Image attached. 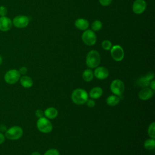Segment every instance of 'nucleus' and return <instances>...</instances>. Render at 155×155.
Segmentation results:
<instances>
[{"instance_id":"obj_15","label":"nucleus","mask_w":155,"mask_h":155,"mask_svg":"<svg viewBox=\"0 0 155 155\" xmlns=\"http://www.w3.org/2000/svg\"><path fill=\"white\" fill-rule=\"evenodd\" d=\"M74 25L80 30H86L89 27L88 21L84 18H78L75 21Z\"/></svg>"},{"instance_id":"obj_27","label":"nucleus","mask_w":155,"mask_h":155,"mask_svg":"<svg viewBox=\"0 0 155 155\" xmlns=\"http://www.w3.org/2000/svg\"><path fill=\"white\" fill-rule=\"evenodd\" d=\"M99 1L102 6H108L111 3L112 0H99Z\"/></svg>"},{"instance_id":"obj_4","label":"nucleus","mask_w":155,"mask_h":155,"mask_svg":"<svg viewBox=\"0 0 155 155\" xmlns=\"http://www.w3.org/2000/svg\"><path fill=\"white\" fill-rule=\"evenodd\" d=\"M36 126L38 130L43 133H48L51 131L53 125L51 122L45 117L38 118L36 122Z\"/></svg>"},{"instance_id":"obj_13","label":"nucleus","mask_w":155,"mask_h":155,"mask_svg":"<svg viewBox=\"0 0 155 155\" xmlns=\"http://www.w3.org/2000/svg\"><path fill=\"white\" fill-rule=\"evenodd\" d=\"M94 76L101 80L106 79L109 75L108 69L104 67H97L93 73Z\"/></svg>"},{"instance_id":"obj_16","label":"nucleus","mask_w":155,"mask_h":155,"mask_svg":"<svg viewBox=\"0 0 155 155\" xmlns=\"http://www.w3.org/2000/svg\"><path fill=\"white\" fill-rule=\"evenodd\" d=\"M19 82L21 85L24 87V88H30L31 87H32L33 84V82L32 79L28 76L26 75H23L22 76H21L19 79Z\"/></svg>"},{"instance_id":"obj_6","label":"nucleus","mask_w":155,"mask_h":155,"mask_svg":"<svg viewBox=\"0 0 155 155\" xmlns=\"http://www.w3.org/2000/svg\"><path fill=\"white\" fill-rule=\"evenodd\" d=\"M82 39L85 44L92 46L96 44L97 37L94 31L91 30H86L82 33Z\"/></svg>"},{"instance_id":"obj_35","label":"nucleus","mask_w":155,"mask_h":155,"mask_svg":"<svg viewBox=\"0 0 155 155\" xmlns=\"http://www.w3.org/2000/svg\"><path fill=\"white\" fill-rule=\"evenodd\" d=\"M2 56L0 55V65L2 64Z\"/></svg>"},{"instance_id":"obj_19","label":"nucleus","mask_w":155,"mask_h":155,"mask_svg":"<svg viewBox=\"0 0 155 155\" xmlns=\"http://www.w3.org/2000/svg\"><path fill=\"white\" fill-rule=\"evenodd\" d=\"M119 101L120 97L116 95H111L106 99L107 104L110 106H115L119 104Z\"/></svg>"},{"instance_id":"obj_33","label":"nucleus","mask_w":155,"mask_h":155,"mask_svg":"<svg viewBox=\"0 0 155 155\" xmlns=\"http://www.w3.org/2000/svg\"><path fill=\"white\" fill-rule=\"evenodd\" d=\"M7 127H5V125H0V131H1V133H5V131L7 130Z\"/></svg>"},{"instance_id":"obj_26","label":"nucleus","mask_w":155,"mask_h":155,"mask_svg":"<svg viewBox=\"0 0 155 155\" xmlns=\"http://www.w3.org/2000/svg\"><path fill=\"white\" fill-rule=\"evenodd\" d=\"M7 8L4 5H0V16H5L7 14Z\"/></svg>"},{"instance_id":"obj_8","label":"nucleus","mask_w":155,"mask_h":155,"mask_svg":"<svg viewBox=\"0 0 155 155\" xmlns=\"http://www.w3.org/2000/svg\"><path fill=\"white\" fill-rule=\"evenodd\" d=\"M29 24V18L25 15H18L12 20V24L18 28L26 27Z\"/></svg>"},{"instance_id":"obj_10","label":"nucleus","mask_w":155,"mask_h":155,"mask_svg":"<svg viewBox=\"0 0 155 155\" xmlns=\"http://www.w3.org/2000/svg\"><path fill=\"white\" fill-rule=\"evenodd\" d=\"M154 73L153 71H149L145 74V76L137 79L136 81V84L141 87H147L150 85V82L154 79Z\"/></svg>"},{"instance_id":"obj_29","label":"nucleus","mask_w":155,"mask_h":155,"mask_svg":"<svg viewBox=\"0 0 155 155\" xmlns=\"http://www.w3.org/2000/svg\"><path fill=\"white\" fill-rule=\"evenodd\" d=\"M44 111L40 109H38L36 111H35V115L38 118H40L44 116Z\"/></svg>"},{"instance_id":"obj_34","label":"nucleus","mask_w":155,"mask_h":155,"mask_svg":"<svg viewBox=\"0 0 155 155\" xmlns=\"http://www.w3.org/2000/svg\"><path fill=\"white\" fill-rule=\"evenodd\" d=\"M31 155H41V154L38 151H35V152H33Z\"/></svg>"},{"instance_id":"obj_12","label":"nucleus","mask_w":155,"mask_h":155,"mask_svg":"<svg viewBox=\"0 0 155 155\" xmlns=\"http://www.w3.org/2000/svg\"><path fill=\"white\" fill-rule=\"evenodd\" d=\"M12 20L5 16H0V31L5 32L9 31L12 27Z\"/></svg>"},{"instance_id":"obj_23","label":"nucleus","mask_w":155,"mask_h":155,"mask_svg":"<svg viewBox=\"0 0 155 155\" xmlns=\"http://www.w3.org/2000/svg\"><path fill=\"white\" fill-rule=\"evenodd\" d=\"M148 134L153 139L155 138V122H153L148 127Z\"/></svg>"},{"instance_id":"obj_21","label":"nucleus","mask_w":155,"mask_h":155,"mask_svg":"<svg viewBox=\"0 0 155 155\" xmlns=\"http://www.w3.org/2000/svg\"><path fill=\"white\" fill-rule=\"evenodd\" d=\"M143 145H144L145 148H146L147 150H151L154 149V147H155V140H154V139L151 138V139H148L146 140L144 142Z\"/></svg>"},{"instance_id":"obj_2","label":"nucleus","mask_w":155,"mask_h":155,"mask_svg":"<svg viewBox=\"0 0 155 155\" xmlns=\"http://www.w3.org/2000/svg\"><path fill=\"white\" fill-rule=\"evenodd\" d=\"M86 65L91 68H96L101 63V56L96 50L90 51L86 57Z\"/></svg>"},{"instance_id":"obj_18","label":"nucleus","mask_w":155,"mask_h":155,"mask_svg":"<svg viewBox=\"0 0 155 155\" xmlns=\"http://www.w3.org/2000/svg\"><path fill=\"white\" fill-rule=\"evenodd\" d=\"M102 89L99 87H96L91 89L89 96L91 99H98L102 95Z\"/></svg>"},{"instance_id":"obj_5","label":"nucleus","mask_w":155,"mask_h":155,"mask_svg":"<svg viewBox=\"0 0 155 155\" xmlns=\"http://www.w3.org/2000/svg\"><path fill=\"white\" fill-rule=\"evenodd\" d=\"M21 74L16 69H10L8 70L4 74V79L5 82L10 85L16 84L19 81Z\"/></svg>"},{"instance_id":"obj_20","label":"nucleus","mask_w":155,"mask_h":155,"mask_svg":"<svg viewBox=\"0 0 155 155\" xmlns=\"http://www.w3.org/2000/svg\"><path fill=\"white\" fill-rule=\"evenodd\" d=\"M93 72L90 69H86L82 73V78L86 82L91 81L93 78Z\"/></svg>"},{"instance_id":"obj_24","label":"nucleus","mask_w":155,"mask_h":155,"mask_svg":"<svg viewBox=\"0 0 155 155\" xmlns=\"http://www.w3.org/2000/svg\"><path fill=\"white\" fill-rule=\"evenodd\" d=\"M112 47V43L108 40H104L102 42V47L105 50H109Z\"/></svg>"},{"instance_id":"obj_14","label":"nucleus","mask_w":155,"mask_h":155,"mask_svg":"<svg viewBox=\"0 0 155 155\" xmlns=\"http://www.w3.org/2000/svg\"><path fill=\"white\" fill-rule=\"evenodd\" d=\"M154 94V91L148 87H144L138 93L139 98L142 101L150 99Z\"/></svg>"},{"instance_id":"obj_9","label":"nucleus","mask_w":155,"mask_h":155,"mask_svg":"<svg viewBox=\"0 0 155 155\" xmlns=\"http://www.w3.org/2000/svg\"><path fill=\"white\" fill-rule=\"evenodd\" d=\"M111 57L116 61H121L124 57V51L122 47L119 45L111 47L110 49Z\"/></svg>"},{"instance_id":"obj_32","label":"nucleus","mask_w":155,"mask_h":155,"mask_svg":"<svg viewBox=\"0 0 155 155\" xmlns=\"http://www.w3.org/2000/svg\"><path fill=\"white\" fill-rule=\"evenodd\" d=\"M150 88H151L153 91H154V90H155V81H154V80H152V81L150 82Z\"/></svg>"},{"instance_id":"obj_22","label":"nucleus","mask_w":155,"mask_h":155,"mask_svg":"<svg viewBox=\"0 0 155 155\" xmlns=\"http://www.w3.org/2000/svg\"><path fill=\"white\" fill-rule=\"evenodd\" d=\"M102 27V23L99 20H95L91 24V30L93 31H99Z\"/></svg>"},{"instance_id":"obj_25","label":"nucleus","mask_w":155,"mask_h":155,"mask_svg":"<svg viewBox=\"0 0 155 155\" xmlns=\"http://www.w3.org/2000/svg\"><path fill=\"white\" fill-rule=\"evenodd\" d=\"M44 155H59V152L56 149H49L45 151Z\"/></svg>"},{"instance_id":"obj_28","label":"nucleus","mask_w":155,"mask_h":155,"mask_svg":"<svg viewBox=\"0 0 155 155\" xmlns=\"http://www.w3.org/2000/svg\"><path fill=\"white\" fill-rule=\"evenodd\" d=\"M85 103L87 104L88 107H91V108L93 107L95 105V102H94V101L93 99H88Z\"/></svg>"},{"instance_id":"obj_11","label":"nucleus","mask_w":155,"mask_h":155,"mask_svg":"<svg viewBox=\"0 0 155 155\" xmlns=\"http://www.w3.org/2000/svg\"><path fill=\"white\" fill-rule=\"evenodd\" d=\"M147 3L144 0H135L133 4L132 10L137 15L142 14L146 10Z\"/></svg>"},{"instance_id":"obj_17","label":"nucleus","mask_w":155,"mask_h":155,"mask_svg":"<svg viewBox=\"0 0 155 155\" xmlns=\"http://www.w3.org/2000/svg\"><path fill=\"white\" fill-rule=\"evenodd\" d=\"M44 115L47 119H55L58 115V111L54 107H48L44 112Z\"/></svg>"},{"instance_id":"obj_30","label":"nucleus","mask_w":155,"mask_h":155,"mask_svg":"<svg viewBox=\"0 0 155 155\" xmlns=\"http://www.w3.org/2000/svg\"><path fill=\"white\" fill-rule=\"evenodd\" d=\"M18 71H19L21 75V74L22 75H25L27 72V68L25 67H22L19 68V70Z\"/></svg>"},{"instance_id":"obj_31","label":"nucleus","mask_w":155,"mask_h":155,"mask_svg":"<svg viewBox=\"0 0 155 155\" xmlns=\"http://www.w3.org/2000/svg\"><path fill=\"white\" fill-rule=\"evenodd\" d=\"M5 139V135L2 133L0 132V145L2 144L4 142Z\"/></svg>"},{"instance_id":"obj_3","label":"nucleus","mask_w":155,"mask_h":155,"mask_svg":"<svg viewBox=\"0 0 155 155\" xmlns=\"http://www.w3.org/2000/svg\"><path fill=\"white\" fill-rule=\"evenodd\" d=\"M23 134V130L22 128L17 125L12 126L9 128L7 129L5 132V138L9 140H18L20 139Z\"/></svg>"},{"instance_id":"obj_1","label":"nucleus","mask_w":155,"mask_h":155,"mask_svg":"<svg viewBox=\"0 0 155 155\" xmlns=\"http://www.w3.org/2000/svg\"><path fill=\"white\" fill-rule=\"evenodd\" d=\"M71 100L76 105L84 104L88 99L87 92L82 88H76L71 93Z\"/></svg>"},{"instance_id":"obj_7","label":"nucleus","mask_w":155,"mask_h":155,"mask_svg":"<svg viewBox=\"0 0 155 155\" xmlns=\"http://www.w3.org/2000/svg\"><path fill=\"white\" fill-rule=\"evenodd\" d=\"M124 84L119 79L113 80L110 84V90L114 94L117 96H122L124 91Z\"/></svg>"}]
</instances>
